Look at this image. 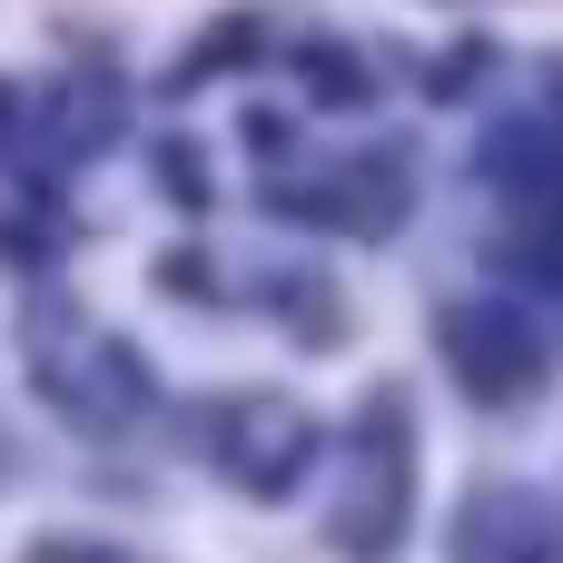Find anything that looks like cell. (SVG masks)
Segmentation results:
<instances>
[{
    "mask_svg": "<svg viewBox=\"0 0 563 563\" xmlns=\"http://www.w3.org/2000/svg\"><path fill=\"white\" fill-rule=\"evenodd\" d=\"M455 563H563V505L525 485H485L455 515Z\"/></svg>",
    "mask_w": 563,
    "mask_h": 563,
    "instance_id": "cell-2",
    "label": "cell"
},
{
    "mask_svg": "<svg viewBox=\"0 0 563 563\" xmlns=\"http://www.w3.org/2000/svg\"><path fill=\"white\" fill-rule=\"evenodd\" d=\"M534 257H544V267L563 277V178L544 188V208H534Z\"/></svg>",
    "mask_w": 563,
    "mask_h": 563,
    "instance_id": "cell-3",
    "label": "cell"
},
{
    "mask_svg": "<svg viewBox=\"0 0 563 563\" xmlns=\"http://www.w3.org/2000/svg\"><path fill=\"white\" fill-rule=\"evenodd\" d=\"M445 356L465 366V386L475 396H525L534 376H544V336L505 307V297H465V307H445Z\"/></svg>",
    "mask_w": 563,
    "mask_h": 563,
    "instance_id": "cell-1",
    "label": "cell"
}]
</instances>
